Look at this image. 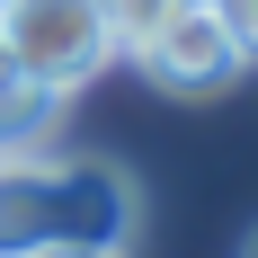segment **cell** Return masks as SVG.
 <instances>
[{"label":"cell","instance_id":"obj_4","mask_svg":"<svg viewBox=\"0 0 258 258\" xmlns=\"http://www.w3.org/2000/svg\"><path fill=\"white\" fill-rule=\"evenodd\" d=\"M9 258H125V240H36V249H9Z\"/></svg>","mask_w":258,"mask_h":258},{"label":"cell","instance_id":"obj_2","mask_svg":"<svg viewBox=\"0 0 258 258\" xmlns=\"http://www.w3.org/2000/svg\"><path fill=\"white\" fill-rule=\"evenodd\" d=\"M0 45H9L18 80H36V89H62V98H72L80 80L107 72L116 27H107L98 0H0Z\"/></svg>","mask_w":258,"mask_h":258},{"label":"cell","instance_id":"obj_5","mask_svg":"<svg viewBox=\"0 0 258 258\" xmlns=\"http://www.w3.org/2000/svg\"><path fill=\"white\" fill-rule=\"evenodd\" d=\"M9 80H18V62H9V45H0V89H9Z\"/></svg>","mask_w":258,"mask_h":258},{"label":"cell","instance_id":"obj_6","mask_svg":"<svg viewBox=\"0 0 258 258\" xmlns=\"http://www.w3.org/2000/svg\"><path fill=\"white\" fill-rule=\"evenodd\" d=\"M240 258H258V232H249V249H240Z\"/></svg>","mask_w":258,"mask_h":258},{"label":"cell","instance_id":"obj_3","mask_svg":"<svg viewBox=\"0 0 258 258\" xmlns=\"http://www.w3.org/2000/svg\"><path fill=\"white\" fill-rule=\"evenodd\" d=\"M125 53H134V72L152 80V89H169V98H214V89H232L249 72V53H240L232 18L214 0H169Z\"/></svg>","mask_w":258,"mask_h":258},{"label":"cell","instance_id":"obj_1","mask_svg":"<svg viewBox=\"0 0 258 258\" xmlns=\"http://www.w3.org/2000/svg\"><path fill=\"white\" fill-rule=\"evenodd\" d=\"M134 223V196L116 169H62V160L27 152V160H0V258L9 249H36V240H125Z\"/></svg>","mask_w":258,"mask_h":258}]
</instances>
